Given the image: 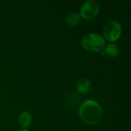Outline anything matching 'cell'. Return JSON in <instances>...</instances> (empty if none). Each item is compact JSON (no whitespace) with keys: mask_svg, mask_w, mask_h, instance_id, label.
<instances>
[{"mask_svg":"<svg viewBox=\"0 0 131 131\" xmlns=\"http://www.w3.org/2000/svg\"><path fill=\"white\" fill-rule=\"evenodd\" d=\"M100 12V5L95 0L86 1L80 8V16L87 20L94 18Z\"/></svg>","mask_w":131,"mask_h":131,"instance_id":"277c9868","label":"cell"},{"mask_svg":"<svg viewBox=\"0 0 131 131\" xmlns=\"http://www.w3.org/2000/svg\"><path fill=\"white\" fill-rule=\"evenodd\" d=\"M122 32L121 23L117 20L108 21L103 28V37L105 40L114 42L119 39Z\"/></svg>","mask_w":131,"mask_h":131,"instance_id":"3957f363","label":"cell"},{"mask_svg":"<svg viewBox=\"0 0 131 131\" xmlns=\"http://www.w3.org/2000/svg\"><path fill=\"white\" fill-rule=\"evenodd\" d=\"M81 44L86 50L93 52H98L104 49L106 46V40L101 35L91 32L83 37Z\"/></svg>","mask_w":131,"mask_h":131,"instance_id":"7a4b0ae2","label":"cell"},{"mask_svg":"<svg viewBox=\"0 0 131 131\" xmlns=\"http://www.w3.org/2000/svg\"><path fill=\"white\" fill-rule=\"evenodd\" d=\"M31 123V116L27 111H22L18 116V124L24 129L28 127Z\"/></svg>","mask_w":131,"mask_h":131,"instance_id":"5b68a950","label":"cell"},{"mask_svg":"<svg viewBox=\"0 0 131 131\" xmlns=\"http://www.w3.org/2000/svg\"><path fill=\"white\" fill-rule=\"evenodd\" d=\"M81 16L79 15V13L78 12H71L70 13L67 18H66V21L69 25H78L80 21H81Z\"/></svg>","mask_w":131,"mask_h":131,"instance_id":"ba28073f","label":"cell"},{"mask_svg":"<svg viewBox=\"0 0 131 131\" xmlns=\"http://www.w3.org/2000/svg\"><path fill=\"white\" fill-rule=\"evenodd\" d=\"M79 117L81 120L88 125L97 124L102 117V108L95 101L87 100L79 107Z\"/></svg>","mask_w":131,"mask_h":131,"instance_id":"6da1fadb","label":"cell"},{"mask_svg":"<svg viewBox=\"0 0 131 131\" xmlns=\"http://www.w3.org/2000/svg\"><path fill=\"white\" fill-rule=\"evenodd\" d=\"M91 89V83L88 79L82 78L77 83V90L82 94H86Z\"/></svg>","mask_w":131,"mask_h":131,"instance_id":"8992f818","label":"cell"},{"mask_svg":"<svg viewBox=\"0 0 131 131\" xmlns=\"http://www.w3.org/2000/svg\"><path fill=\"white\" fill-rule=\"evenodd\" d=\"M105 52L111 57H116L119 54V47L115 43H109L104 48Z\"/></svg>","mask_w":131,"mask_h":131,"instance_id":"52a82bcc","label":"cell"},{"mask_svg":"<svg viewBox=\"0 0 131 131\" xmlns=\"http://www.w3.org/2000/svg\"><path fill=\"white\" fill-rule=\"evenodd\" d=\"M18 131H29L28 130H27V129H21V130H18Z\"/></svg>","mask_w":131,"mask_h":131,"instance_id":"9c48e42d","label":"cell"},{"mask_svg":"<svg viewBox=\"0 0 131 131\" xmlns=\"http://www.w3.org/2000/svg\"><path fill=\"white\" fill-rule=\"evenodd\" d=\"M72 131H81V130H72Z\"/></svg>","mask_w":131,"mask_h":131,"instance_id":"30bf717a","label":"cell"}]
</instances>
